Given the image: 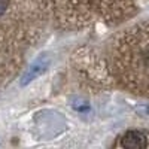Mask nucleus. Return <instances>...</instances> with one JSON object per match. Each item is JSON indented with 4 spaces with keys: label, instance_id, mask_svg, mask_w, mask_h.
<instances>
[{
    "label": "nucleus",
    "instance_id": "2",
    "mask_svg": "<svg viewBox=\"0 0 149 149\" xmlns=\"http://www.w3.org/2000/svg\"><path fill=\"white\" fill-rule=\"evenodd\" d=\"M137 60H139V69L145 73V76H149V42H146L139 48Z\"/></svg>",
    "mask_w": 149,
    "mask_h": 149
},
{
    "label": "nucleus",
    "instance_id": "1",
    "mask_svg": "<svg viewBox=\"0 0 149 149\" xmlns=\"http://www.w3.org/2000/svg\"><path fill=\"white\" fill-rule=\"evenodd\" d=\"M119 146L122 148H145L148 146L146 136L142 131H128L121 137Z\"/></svg>",
    "mask_w": 149,
    "mask_h": 149
},
{
    "label": "nucleus",
    "instance_id": "3",
    "mask_svg": "<svg viewBox=\"0 0 149 149\" xmlns=\"http://www.w3.org/2000/svg\"><path fill=\"white\" fill-rule=\"evenodd\" d=\"M46 69V63H42V61H37V64H34V67L29 72V74H27V79H24V84L26 82H29L30 79H33V78H36L37 74H40L43 70Z\"/></svg>",
    "mask_w": 149,
    "mask_h": 149
},
{
    "label": "nucleus",
    "instance_id": "4",
    "mask_svg": "<svg viewBox=\"0 0 149 149\" xmlns=\"http://www.w3.org/2000/svg\"><path fill=\"white\" fill-rule=\"evenodd\" d=\"M9 3H10V0H0V18L6 14V10L9 8Z\"/></svg>",
    "mask_w": 149,
    "mask_h": 149
}]
</instances>
